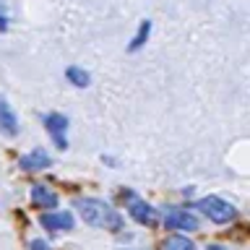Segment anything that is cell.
I'll return each instance as SVG.
<instances>
[{"mask_svg": "<svg viewBox=\"0 0 250 250\" xmlns=\"http://www.w3.org/2000/svg\"><path fill=\"white\" fill-rule=\"evenodd\" d=\"M76 208L81 219L89 227H97V229H109V232H117L123 229V216L109 206V203L99 201V198H78L76 201Z\"/></svg>", "mask_w": 250, "mask_h": 250, "instance_id": "6da1fadb", "label": "cell"}, {"mask_svg": "<svg viewBox=\"0 0 250 250\" xmlns=\"http://www.w3.org/2000/svg\"><path fill=\"white\" fill-rule=\"evenodd\" d=\"M198 208L211 219V222H216V224H227V222H232V219L237 216V208H234L232 203L216 198V195H206V198H201Z\"/></svg>", "mask_w": 250, "mask_h": 250, "instance_id": "7a4b0ae2", "label": "cell"}, {"mask_svg": "<svg viewBox=\"0 0 250 250\" xmlns=\"http://www.w3.org/2000/svg\"><path fill=\"white\" fill-rule=\"evenodd\" d=\"M128 214L136 219L138 224H146V227H154L156 224V208H151L146 201L136 198V195H128Z\"/></svg>", "mask_w": 250, "mask_h": 250, "instance_id": "3957f363", "label": "cell"}, {"mask_svg": "<svg viewBox=\"0 0 250 250\" xmlns=\"http://www.w3.org/2000/svg\"><path fill=\"white\" fill-rule=\"evenodd\" d=\"M164 224H167L169 229H188V232L198 229V219L185 208H169L167 216H164Z\"/></svg>", "mask_w": 250, "mask_h": 250, "instance_id": "277c9868", "label": "cell"}, {"mask_svg": "<svg viewBox=\"0 0 250 250\" xmlns=\"http://www.w3.org/2000/svg\"><path fill=\"white\" fill-rule=\"evenodd\" d=\"M39 224L50 232H68V229H73V214H68V211H50V214L39 216Z\"/></svg>", "mask_w": 250, "mask_h": 250, "instance_id": "5b68a950", "label": "cell"}, {"mask_svg": "<svg viewBox=\"0 0 250 250\" xmlns=\"http://www.w3.org/2000/svg\"><path fill=\"white\" fill-rule=\"evenodd\" d=\"M44 128L47 133L55 138V144H58L60 148H65L68 146V141H65V128H68V120L62 115L58 112H52V115H44Z\"/></svg>", "mask_w": 250, "mask_h": 250, "instance_id": "8992f818", "label": "cell"}, {"mask_svg": "<svg viewBox=\"0 0 250 250\" xmlns=\"http://www.w3.org/2000/svg\"><path fill=\"white\" fill-rule=\"evenodd\" d=\"M19 164H21L26 172H37V169H47V167L52 164V159H50V154H47V151H42V148H34L31 154L21 156Z\"/></svg>", "mask_w": 250, "mask_h": 250, "instance_id": "52a82bcc", "label": "cell"}, {"mask_svg": "<svg viewBox=\"0 0 250 250\" xmlns=\"http://www.w3.org/2000/svg\"><path fill=\"white\" fill-rule=\"evenodd\" d=\"M31 201L39 208H58V195H55L47 185H34L31 188Z\"/></svg>", "mask_w": 250, "mask_h": 250, "instance_id": "ba28073f", "label": "cell"}, {"mask_svg": "<svg viewBox=\"0 0 250 250\" xmlns=\"http://www.w3.org/2000/svg\"><path fill=\"white\" fill-rule=\"evenodd\" d=\"M0 128H3L8 136H13L16 130H19V123H16V115L11 112V107L5 104L3 99H0Z\"/></svg>", "mask_w": 250, "mask_h": 250, "instance_id": "9c48e42d", "label": "cell"}, {"mask_svg": "<svg viewBox=\"0 0 250 250\" xmlns=\"http://www.w3.org/2000/svg\"><path fill=\"white\" fill-rule=\"evenodd\" d=\"M65 76H68V81L76 83V86H89V73H86L83 68H78V65H70L65 70Z\"/></svg>", "mask_w": 250, "mask_h": 250, "instance_id": "30bf717a", "label": "cell"}, {"mask_svg": "<svg viewBox=\"0 0 250 250\" xmlns=\"http://www.w3.org/2000/svg\"><path fill=\"white\" fill-rule=\"evenodd\" d=\"M164 250H195V245L188 237H183V234H172L167 240V245H164Z\"/></svg>", "mask_w": 250, "mask_h": 250, "instance_id": "8fae6325", "label": "cell"}, {"mask_svg": "<svg viewBox=\"0 0 250 250\" xmlns=\"http://www.w3.org/2000/svg\"><path fill=\"white\" fill-rule=\"evenodd\" d=\"M148 29H151V23H148V21H144V23H141V29H138L136 39H133V42H130V50H138V47L144 44V39L148 37Z\"/></svg>", "mask_w": 250, "mask_h": 250, "instance_id": "7c38bea8", "label": "cell"}, {"mask_svg": "<svg viewBox=\"0 0 250 250\" xmlns=\"http://www.w3.org/2000/svg\"><path fill=\"white\" fill-rule=\"evenodd\" d=\"M29 250H50V245H47L44 240H31V245H29Z\"/></svg>", "mask_w": 250, "mask_h": 250, "instance_id": "4fadbf2b", "label": "cell"}, {"mask_svg": "<svg viewBox=\"0 0 250 250\" xmlns=\"http://www.w3.org/2000/svg\"><path fill=\"white\" fill-rule=\"evenodd\" d=\"M208 250H222V248H208Z\"/></svg>", "mask_w": 250, "mask_h": 250, "instance_id": "5bb4252c", "label": "cell"}]
</instances>
